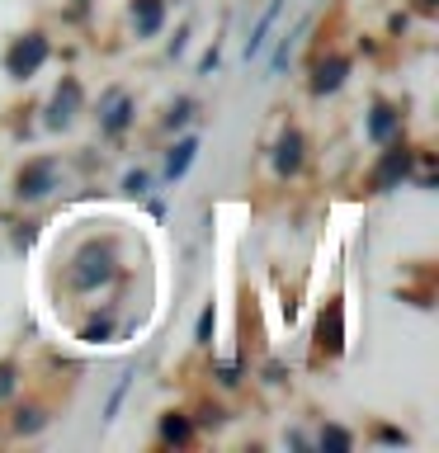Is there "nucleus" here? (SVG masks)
Instances as JSON below:
<instances>
[{
	"label": "nucleus",
	"mask_w": 439,
	"mask_h": 453,
	"mask_svg": "<svg viewBox=\"0 0 439 453\" xmlns=\"http://www.w3.org/2000/svg\"><path fill=\"white\" fill-rule=\"evenodd\" d=\"M279 151H283V156H279V170H293V165H297V137H289Z\"/></svg>",
	"instance_id": "f03ea898"
},
{
	"label": "nucleus",
	"mask_w": 439,
	"mask_h": 453,
	"mask_svg": "<svg viewBox=\"0 0 439 453\" xmlns=\"http://www.w3.org/2000/svg\"><path fill=\"white\" fill-rule=\"evenodd\" d=\"M212 335V307L204 311V321H198V340H208Z\"/></svg>",
	"instance_id": "7ed1b4c3"
},
{
	"label": "nucleus",
	"mask_w": 439,
	"mask_h": 453,
	"mask_svg": "<svg viewBox=\"0 0 439 453\" xmlns=\"http://www.w3.org/2000/svg\"><path fill=\"white\" fill-rule=\"evenodd\" d=\"M189 156H194V142H184V147H180V156H170L166 175H170V180H175V175H184V165H189Z\"/></svg>",
	"instance_id": "f257e3e1"
}]
</instances>
